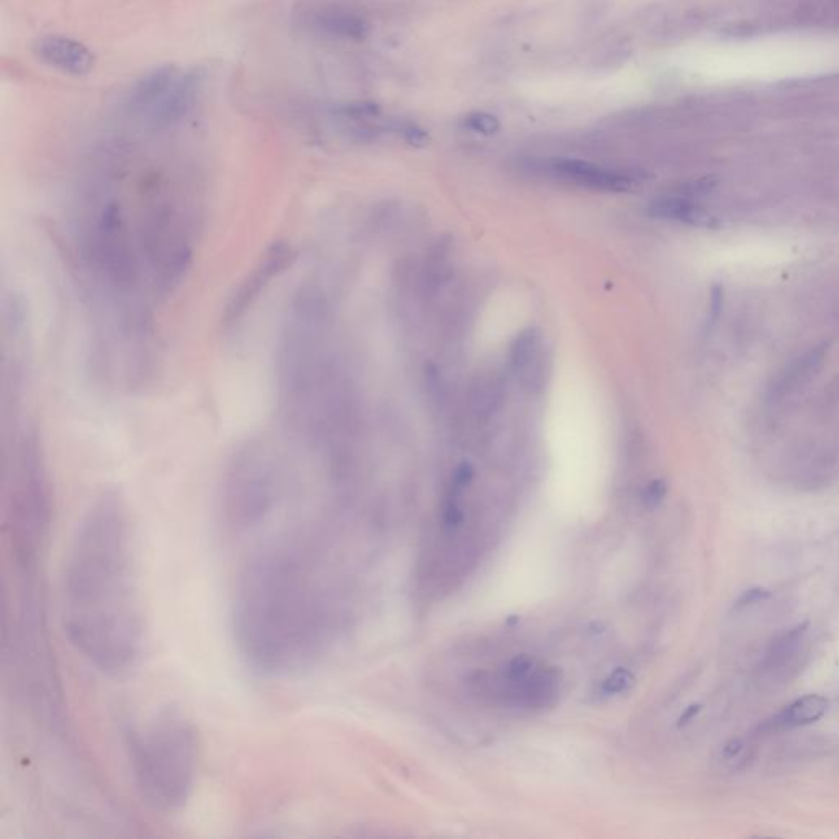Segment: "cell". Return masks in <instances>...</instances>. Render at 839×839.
Here are the masks:
<instances>
[{"instance_id": "cell-1", "label": "cell", "mask_w": 839, "mask_h": 839, "mask_svg": "<svg viewBox=\"0 0 839 839\" xmlns=\"http://www.w3.org/2000/svg\"><path fill=\"white\" fill-rule=\"evenodd\" d=\"M233 633L243 658L268 676H291L328 653L345 622L335 533L300 520L246 553L233 589Z\"/></svg>"}, {"instance_id": "cell-2", "label": "cell", "mask_w": 839, "mask_h": 839, "mask_svg": "<svg viewBox=\"0 0 839 839\" xmlns=\"http://www.w3.org/2000/svg\"><path fill=\"white\" fill-rule=\"evenodd\" d=\"M63 625L97 671L120 676L145 643L135 531L115 490L97 495L79 522L63 571Z\"/></svg>"}, {"instance_id": "cell-3", "label": "cell", "mask_w": 839, "mask_h": 839, "mask_svg": "<svg viewBox=\"0 0 839 839\" xmlns=\"http://www.w3.org/2000/svg\"><path fill=\"white\" fill-rule=\"evenodd\" d=\"M125 751L133 784L143 802L156 812L186 807L196 789L200 736L196 723L181 708H159L130 726Z\"/></svg>"}, {"instance_id": "cell-4", "label": "cell", "mask_w": 839, "mask_h": 839, "mask_svg": "<svg viewBox=\"0 0 839 839\" xmlns=\"http://www.w3.org/2000/svg\"><path fill=\"white\" fill-rule=\"evenodd\" d=\"M286 484L274 449L261 440L246 441L233 453L220 486V515L233 536L263 530L284 500Z\"/></svg>"}, {"instance_id": "cell-5", "label": "cell", "mask_w": 839, "mask_h": 839, "mask_svg": "<svg viewBox=\"0 0 839 839\" xmlns=\"http://www.w3.org/2000/svg\"><path fill=\"white\" fill-rule=\"evenodd\" d=\"M51 518V492L45 458L35 433H23L15 449L9 489V540L15 563L37 569Z\"/></svg>"}, {"instance_id": "cell-6", "label": "cell", "mask_w": 839, "mask_h": 839, "mask_svg": "<svg viewBox=\"0 0 839 839\" xmlns=\"http://www.w3.org/2000/svg\"><path fill=\"white\" fill-rule=\"evenodd\" d=\"M202 76L196 69L159 66L132 82L123 94L128 117L145 127L166 130L191 117L202 96Z\"/></svg>"}, {"instance_id": "cell-7", "label": "cell", "mask_w": 839, "mask_h": 839, "mask_svg": "<svg viewBox=\"0 0 839 839\" xmlns=\"http://www.w3.org/2000/svg\"><path fill=\"white\" fill-rule=\"evenodd\" d=\"M469 689L494 707L535 712L558 700L561 679L554 667L520 656L492 671L477 672L469 679Z\"/></svg>"}, {"instance_id": "cell-8", "label": "cell", "mask_w": 839, "mask_h": 839, "mask_svg": "<svg viewBox=\"0 0 839 839\" xmlns=\"http://www.w3.org/2000/svg\"><path fill=\"white\" fill-rule=\"evenodd\" d=\"M295 23L302 32L322 40H363L369 25L350 5L333 0L305 2L295 10Z\"/></svg>"}, {"instance_id": "cell-9", "label": "cell", "mask_w": 839, "mask_h": 839, "mask_svg": "<svg viewBox=\"0 0 839 839\" xmlns=\"http://www.w3.org/2000/svg\"><path fill=\"white\" fill-rule=\"evenodd\" d=\"M292 258H294V253H292L291 246L282 243V241L274 243L261 256L253 271L245 277V281L241 282L240 287L232 295V299L228 302L225 313H223V325L230 327V325L238 323V320L253 307L254 302L266 291V287L274 279H277L279 274L286 271Z\"/></svg>"}, {"instance_id": "cell-10", "label": "cell", "mask_w": 839, "mask_h": 839, "mask_svg": "<svg viewBox=\"0 0 839 839\" xmlns=\"http://www.w3.org/2000/svg\"><path fill=\"white\" fill-rule=\"evenodd\" d=\"M33 55L48 68L73 78H86L96 68V55L89 46L63 35H45L33 43Z\"/></svg>"}, {"instance_id": "cell-11", "label": "cell", "mask_w": 839, "mask_h": 839, "mask_svg": "<svg viewBox=\"0 0 839 839\" xmlns=\"http://www.w3.org/2000/svg\"><path fill=\"white\" fill-rule=\"evenodd\" d=\"M546 173L590 191L625 192L633 187L631 177L582 159L554 158L546 161Z\"/></svg>"}, {"instance_id": "cell-12", "label": "cell", "mask_w": 839, "mask_h": 839, "mask_svg": "<svg viewBox=\"0 0 839 839\" xmlns=\"http://www.w3.org/2000/svg\"><path fill=\"white\" fill-rule=\"evenodd\" d=\"M807 631L808 623H802L777 635L762 654L759 664L761 676L769 679H789L790 672H794L799 666V654L802 653Z\"/></svg>"}, {"instance_id": "cell-13", "label": "cell", "mask_w": 839, "mask_h": 839, "mask_svg": "<svg viewBox=\"0 0 839 839\" xmlns=\"http://www.w3.org/2000/svg\"><path fill=\"white\" fill-rule=\"evenodd\" d=\"M830 702L821 695H803L789 703L781 712L759 723L754 736H769L785 730H794L800 726L812 725L825 717Z\"/></svg>"}, {"instance_id": "cell-14", "label": "cell", "mask_w": 839, "mask_h": 839, "mask_svg": "<svg viewBox=\"0 0 839 839\" xmlns=\"http://www.w3.org/2000/svg\"><path fill=\"white\" fill-rule=\"evenodd\" d=\"M649 214L659 218H671L679 222L700 225L705 220L702 212L681 199H659L649 205Z\"/></svg>"}, {"instance_id": "cell-15", "label": "cell", "mask_w": 839, "mask_h": 839, "mask_svg": "<svg viewBox=\"0 0 839 839\" xmlns=\"http://www.w3.org/2000/svg\"><path fill=\"white\" fill-rule=\"evenodd\" d=\"M533 348H535V336L525 333L518 338L517 345L513 346L512 350V361L515 368H523L528 363Z\"/></svg>"}, {"instance_id": "cell-16", "label": "cell", "mask_w": 839, "mask_h": 839, "mask_svg": "<svg viewBox=\"0 0 839 839\" xmlns=\"http://www.w3.org/2000/svg\"><path fill=\"white\" fill-rule=\"evenodd\" d=\"M466 123L472 132L482 133V135H492L499 132L500 128L499 120L490 114H472Z\"/></svg>"}, {"instance_id": "cell-17", "label": "cell", "mask_w": 839, "mask_h": 839, "mask_svg": "<svg viewBox=\"0 0 839 839\" xmlns=\"http://www.w3.org/2000/svg\"><path fill=\"white\" fill-rule=\"evenodd\" d=\"M769 597H771L769 590L754 587V589L746 590L740 599L736 600L735 608L736 610H743V608L751 607V605L761 604Z\"/></svg>"}, {"instance_id": "cell-18", "label": "cell", "mask_w": 839, "mask_h": 839, "mask_svg": "<svg viewBox=\"0 0 839 839\" xmlns=\"http://www.w3.org/2000/svg\"><path fill=\"white\" fill-rule=\"evenodd\" d=\"M664 494H666V486H664V482L654 481L653 484L646 489L644 500H646L648 504L656 505L663 500Z\"/></svg>"}, {"instance_id": "cell-19", "label": "cell", "mask_w": 839, "mask_h": 839, "mask_svg": "<svg viewBox=\"0 0 839 839\" xmlns=\"http://www.w3.org/2000/svg\"><path fill=\"white\" fill-rule=\"evenodd\" d=\"M743 751V740L736 738V740L728 741V743L725 744V748H723V758H725L726 761H735V759L738 758Z\"/></svg>"}]
</instances>
